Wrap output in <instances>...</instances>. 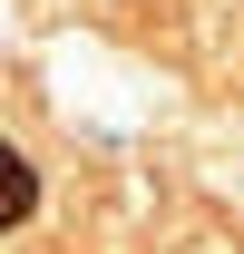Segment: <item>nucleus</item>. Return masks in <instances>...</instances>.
<instances>
[{
	"label": "nucleus",
	"instance_id": "1",
	"mask_svg": "<svg viewBox=\"0 0 244 254\" xmlns=\"http://www.w3.org/2000/svg\"><path fill=\"white\" fill-rule=\"evenodd\" d=\"M30 205H39V166L0 137V235H10V225H30Z\"/></svg>",
	"mask_w": 244,
	"mask_h": 254
}]
</instances>
